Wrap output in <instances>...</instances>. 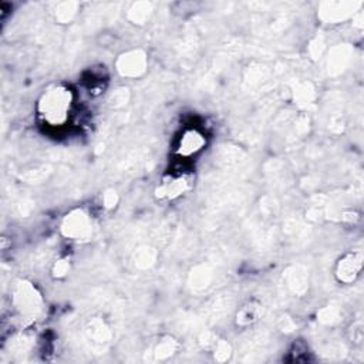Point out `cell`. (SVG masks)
<instances>
[{
	"label": "cell",
	"instance_id": "1",
	"mask_svg": "<svg viewBox=\"0 0 364 364\" xmlns=\"http://www.w3.org/2000/svg\"><path fill=\"white\" fill-rule=\"evenodd\" d=\"M73 100V91L67 85H54L38 98L37 112L47 125L61 127L68 119Z\"/></svg>",
	"mask_w": 364,
	"mask_h": 364
},
{
	"label": "cell",
	"instance_id": "2",
	"mask_svg": "<svg viewBox=\"0 0 364 364\" xmlns=\"http://www.w3.org/2000/svg\"><path fill=\"white\" fill-rule=\"evenodd\" d=\"M363 253L360 250H353L344 253L334 266V276L343 284L354 283L363 269Z\"/></svg>",
	"mask_w": 364,
	"mask_h": 364
},
{
	"label": "cell",
	"instance_id": "3",
	"mask_svg": "<svg viewBox=\"0 0 364 364\" xmlns=\"http://www.w3.org/2000/svg\"><path fill=\"white\" fill-rule=\"evenodd\" d=\"M61 232L70 239H85L91 233V222L88 215L81 209L71 210L63 219Z\"/></svg>",
	"mask_w": 364,
	"mask_h": 364
},
{
	"label": "cell",
	"instance_id": "4",
	"mask_svg": "<svg viewBox=\"0 0 364 364\" xmlns=\"http://www.w3.org/2000/svg\"><path fill=\"white\" fill-rule=\"evenodd\" d=\"M148 60L142 50H131L122 53L117 60V70L122 77L136 78L146 71Z\"/></svg>",
	"mask_w": 364,
	"mask_h": 364
},
{
	"label": "cell",
	"instance_id": "5",
	"mask_svg": "<svg viewBox=\"0 0 364 364\" xmlns=\"http://www.w3.org/2000/svg\"><path fill=\"white\" fill-rule=\"evenodd\" d=\"M191 182H192L191 175H186V173L169 175L162 179L155 193L159 199H175L183 195L191 188Z\"/></svg>",
	"mask_w": 364,
	"mask_h": 364
},
{
	"label": "cell",
	"instance_id": "6",
	"mask_svg": "<svg viewBox=\"0 0 364 364\" xmlns=\"http://www.w3.org/2000/svg\"><path fill=\"white\" fill-rule=\"evenodd\" d=\"M206 145L205 135L198 131L196 128L185 129L176 144V154L183 158H191L196 154H199Z\"/></svg>",
	"mask_w": 364,
	"mask_h": 364
},
{
	"label": "cell",
	"instance_id": "7",
	"mask_svg": "<svg viewBox=\"0 0 364 364\" xmlns=\"http://www.w3.org/2000/svg\"><path fill=\"white\" fill-rule=\"evenodd\" d=\"M14 303L23 314H36L40 310L41 299L28 283H20L14 291Z\"/></svg>",
	"mask_w": 364,
	"mask_h": 364
},
{
	"label": "cell",
	"instance_id": "8",
	"mask_svg": "<svg viewBox=\"0 0 364 364\" xmlns=\"http://www.w3.org/2000/svg\"><path fill=\"white\" fill-rule=\"evenodd\" d=\"M262 316V304L256 299L246 300L235 314V323L237 327H249L255 324Z\"/></svg>",
	"mask_w": 364,
	"mask_h": 364
},
{
	"label": "cell",
	"instance_id": "9",
	"mask_svg": "<svg viewBox=\"0 0 364 364\" xmlns=\"http://www.w3.org/2000/svg\"><path fill=\"white\" fill-rule=\"evenodd\" d=\"M176 350V343L172 338H166L159 341V344L154 350V355L156 360H165L173 354Z\"/></svg>",
	"mask_w": 364,
	"mask_h": 364
},
{
	"label": "cell",
	"instance_id": "10",
	"mask_svg": "<svg viewBox=\"0 0 364 364\" xmlns=\"http://www.w3.org/2000/svg\"><path fill=\"white\" fill-rule=\"evenodd\" d=\"M212 351H213V357L216 361H226L232 354V348H230L229 343L225 340H218L215 343V346L212 347Z\"/></svg>",
	"mask_w": 364,
	"mask_h": 364
},
{
	"label": "cell",
	"instance_id": "11",
	"mask_svg": "<svg viewBox=\"0 0 364 364\" xmlns=\"http://www.w3.org/2000/svg\"><path fill=\"white\" fill-rule=\"evenodd\" d=\"M68 270H70V263H68V260H58V262H55V264H54L53 273H54L55 277H63V276H65V274L68 273Z\"/></svg>",
	"mask_w": 364,
	"mask_h": 364
},
{
	"label": "cell",
	"instance_id": "12",
	"mask_svg": "<svg viewBox=\"0 0 364 364\" xmlns=\"http://www.w3.org/2000/svg\"><path fill=\"white\" fill-rule=\"evenodd\" d=\"M115 202H117L115 192H109V193L105 195V205H107V206H114Z\"/></svg>",
	"mask_w": 364,
	"mask_h": 364
}]
</instances>
